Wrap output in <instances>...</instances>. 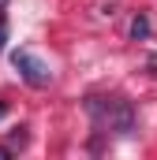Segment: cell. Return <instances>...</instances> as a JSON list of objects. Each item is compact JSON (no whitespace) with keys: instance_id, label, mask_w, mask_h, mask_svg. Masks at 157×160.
I'll list each match as a JSON object with an SVG mask.
<instances>
[{"instance_id":"277c9868","label":"cell","mask_w":157,"mask_h":160,"mask_svg":"<svg viewBox=\"0 0 157 160\" xmlns=\"http://www.w3.org/2000/svg\"><path fill=\"white\" fill-rule=\"evenodd\" d=\"M4 45H8V19L0 15V52H4Z\"/></svg>"},{"instance_id":"7a4b0ae2","label":"cell","mask_w":157,"mask_h":160,"mask_svg":"<svg viewBox=\"0 0 157 160\" xmlns=\"http://www.w3.org/2000/svg\"><path fill=\"white\" fill-rule=\"evenodd\" d=\"M11 67L19 71V78L26 82V86H34V89H45V86L52 82L49 63H45V60H38L30 48H15V52H11Z\"/></svg>"},{"instance_id":"52a82bcc","label":"cell","mask_w":157,"mask_h":160,"mask_svg":"<svg viewBox=\"0 0 157 160\" xmlns=\"http://www.w3.org/2000/svg\"><path fill=\"white\" fill-rule=\"evenodd\" d=\"M4 112H8V104H4V101H0V119H4Z\"/></svg>"},{"instance_id":"ba28073f","label":"cell","mask_w":157,"mask_h":160,"mask_svg":"<svg viewBox=\"0 0 157 160\" xmlns=\"http://www.w3.org/2000/svg\"><path fill=\"white\" fill-rule=\"evenodd\" d=\"M0 8H8V0H0Z\"/></svg>"},{"instance_id":"8992f818","label":"cell","mask_w":157,"mask_h":160,"mask_svg":"<svg viewBox=\"0 0 157 160\" xmlns=\"http://www.w3.org/2000/svg\"><path fill=\"white\" fill-rule=\"evenodd\" d=\"M150 71H154V75H157V56H150Z\"/></svg>"},{"instance_id":"5b68a950","label":"cell","mask_w":157,"mask_h":160,"mask_svg":"<svg viewBox=\"0 0 157 160\" xmlns=\"http://www.w3.org/2000/svg\"><path fill=\"white\" fill-rule=\"evenodd\" d=\"M11 157V145H0V160H8Z\"/></svg>"},{"instance_id":"6da1fadb","label":"cell","mask_w":157,"mask_h":160,"mask_svg":"<svg viewBox=\"0 0 157 160\" xmlns=\"http://www.w3.org/2000/svg\"><path fill=\"white\" fill-rule=\"evenodd\" d=\"M86 116H90L97 134H120V138H127L138 127V116H135L131 101L120 97V93H90L86 97Z\"/></svg>"},{"instance_id":"3957f363","label":"cell","mask_w":157,"mask_h":160,"mask_svg":"<svg viewBox=\"0 0 157 160\" xmlns=\"http://www.w3.org/2000/svg\"><path fill=\"white\" fill-rule=\"evenodd\" d=\"M131 38H135V41H146V38H150V19H146V15H135V19H131Z\"/></svg>"}]
</instances>
